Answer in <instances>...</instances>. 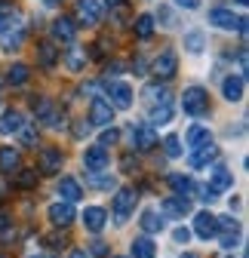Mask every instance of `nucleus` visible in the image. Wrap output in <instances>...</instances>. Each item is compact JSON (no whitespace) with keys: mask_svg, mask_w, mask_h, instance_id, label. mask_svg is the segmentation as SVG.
<instances>
[{"mask_svg":"<svg viewBox=\"0 0 249 258\" xmlns=\"http://www.w3.org/2000/svg\"><path fill=\"white\" fill-rule=\"evenodd\" d=\"M203 142H209V129L200 126V123H194L188 133H184V145H188V148H197V145H203Z\"/></svg>","mask_w":249,"mask_h":258,"instance_id":"nucleus-26","label":"nucleus"},{"mask_svg":"<svg viewBox=\"0 0 249 258\" xmlns=\"http://www.w3.org/2000/svg\"><path fill=\"white\" fill-rule=\"evenodd\" d=\"M92 255H99V258H105L108 255V243H102V240H96V243H92V249H89Z\"/></svg>","mask_w":249,"mask_h":258,"instance_id":"nucleus-45","label":"nucleus"},{"mask_svg":"<svg viewBox=\"0 0 249 258\" xmlns=\"http://www.w3.org/2000/svg\"><path fill=\"white\" fill-rule=\"evenodd\" d=\"M175 71H178V55H175V49H163L157 58H154V64H151V74L157 77V80H172Z\"/></svg>","mask_w":249,"mask_h":258,"instance_id":"nucleus-3","label":"nucleus"},{"mask_svg":"<svg viewBox=\"0 0 249 258\" xmlns=\"http://www.w3.org/2000/svg\"><path fill=\"white\" fill-rule=\"evenodd\" d=\"M160 212H163V215H172V218H181V215L191 212V200L181 197V194H175V197H166L163 206H160Z\"/></svg>","mask_w":249,"mask_h":258,"instance_id":"nucleus-16","label":"nucleus"},{"mask_svg":"<svg viewBox=\"0 0 249 258\" xmlns=\"http://www.w3.org/2000/svg\"><path fill=\"white\" fill-rule=\"evenodd\" d=\"M231 184H234V175H231V169H228V166H215V169L209 172V187H212L215 194L228 190Z\"/></svg>","mask_w":249,"mask_h":258,"instance_id":"nucleus-20","label":"nucleus"},{"mask_svg":"<svg viewBox=\"0 0 249 258\" xmlns=\"http://www.w3.org/2000/svg\"><path fill=\"white\" fill-rule=\"evenodd\" d=\"M139 224L145 234H157V231H163V215H157V209H145Z\"/></svg>","mask_w":249,"mask_h":258,"instance_id":"nucleus-23","label":"nucleus"},{"mask_svg":"<svg viewBox=\"0 0 249 258\" xmlns=\"http://www.w3.org/2000/svg\"><path fill=\"white\" fill-rule=\"evenodd\" d=\"M163 148H166V157H181V142H178V136H166V142H163Z\"/></svg>","mask_w":249,"mask_h":258,"instance_id":"nucleus-40","label":"nucleus"},{"mask_svg":"<svg viewBox=\"0 0 249 258\" xmlns=\"http://www.w3.org/2000/svg\"><path fill=\"white\" fill-rule=\"evenodd\" d=\"M58 194L65 197V203H77V200L83 197V187H80V181H77V178L65 175V178L58 181Z\"/></svg>","mask_w":249,"mask_h":258,"instance_id":"nucleus-22","label":"nucleus"},{"mask_svg":"<svg viewBox=\"0 0 249 258\" xmlns=\"http://www.w3.org/2000/svg\"><path fill=\"white\" fill-rule=\"evenodd\" d=\"M120 71H123V64H120V61H114V64H108V68H105V74H108V80H111V77H117Z\"/></svg>","mask_w":249,"mask_h":258,"instance_id":"nucleus-46","label":"nucleus"},{"mask_svg":"<svg viewBox=\"0 0 249 258\" xmlns=\"http://www.w3.org/2000/svg\"><path fill=\"white\" fill-rule=\"evenodd\" d=\"M68 258H89V255H86V252H83V249H74V252H71V255H68Z\"/></svg>","mask_w":249,"mask_h":258,"instance_id":"nucleus-49","label":"nucleus"},{"mask_svg":"<svg viewBox=\"0 0 249 258\" xmlns=\"http://www.w3.org/2000/svg\"><path fill=\"white\" fill-rule=\"evenodd\" d=\"M7 194H10V184H7L4 172H0V200H7Z\"/></svg>","mask_w":249,"mask_h":258,"instance_id":"nucleus-47","label":"nucleus"},{"mask_svg":"<svg viewBox=\"0 0 249 258\" xmlns=\"http://www.w3.org/2000/svg\"><path fill=\"white\" fill-rule=\"evenodd\" d=\"M16 22V13L10 10V7H4V4H0V31H4V28H10Z\"/></svg>","mask_w":249,"mask_h":258,"instance_id":"nucleus-42","label":"nucleus"},{"mask_svg":"<svg viewBox=\"0 0 249 258\" xmlns=\"http://www.w3.org/2000/svg\"><path fill=\"white\" fill-rule=\"evenodd\" d=\"M105 221H108V212H105L102 206H86V209H83V224H86V231L99 234V231L105 228Z\"/></svg>","mask_w":249,"mask_h":258,"instance_id":"nucleus-18","label":"nucleus"},{"mask_svg":"<svg viewBox=\"0 0 249 258\" xmlns=\"http://www.w3.org/2000/svg\"><path fill=\"white\" fill-rule=\"evenodd\" d=\"M22 114L19 111H7V114H0V136H13L19 133V126H22Z\"/></svg>","mask_w":249,"mask_h":258,"instance_id":"nucleus-25","label":"nucleus"},{"mask_svg":"<svg viewBox=\"0 0 249 258\" xmlns=\"http://www.w3.org/2000/svg\"><path fill=\"white\" fill-rule=\"evenodd\" d=\"M215 157H219V148H215L212 139H209V142H203V145L194 148V154H191V166H194V169H203V166L212 163Z\"/></svg>","mask_w":249,"mask_h":258,"instance_id":"nucleus-13","label":"nucleus"},{"mask_svg":"<svg viewBox=\"0 0 249 258\" xmlns=\"http://www.w3.org/2000/svg\"><path fill=\"white\" fill-rule=\"evenodd\" d=\"M28 77H31V71H28V64H22V61L13 64V68L7 71V83H10V86H25Z\"/></svg>","mask_w":249,"mask_h":258,"instance_id":"nucleus-30","label":"nucleus"},{"mask_svg":"<svg viewBox=\"0 0 249 258\" xmlns=\"http://www.w3.org/2000/svg\"><path fill=\"white\" fill-rule=\"evenodd\" d=\"M130 142L136 151H151L157 145V133L151 123H130Z\"/></svg>","mask_w":249,"mask_h":258,"instance_id":"nucleus-4","label":"nucleus"},{"mask_svg":"<svg viewBox=\"0 0 249 258\" xmlns=\"http://www.w3.org/2000/svg\"><path fill=\"white\" fill-rule=\"evenodd\" d=\"M19 139H22L25 148H34L37 145V126L34 123H22L19 126Z\"/></svg>","mask_w":249,"mask_h":258,"instance_id":"nucleus-33","label":"nucleus"},{"mask_svg":"<svg viewBox=\"0 0 249 258\" xmlns=\"http://www.w3.org/2000/svg\"><path fill=\"white\" fill-rule=\"evenodd\" d=\"M37 58H40V64H43L46 71H52L55 61H58V49H55L52 43H40V46H37Z\"/></svg>","mask_w":249,"mask_h":258,"instance_id":"nucleus-27","label":"nucleus"},{"mask_svg":"<svg viewBox=\"0 0 249 258\" xmlns=\"http://www.w3.org/2000/svg\"><path fill=\"white\" fill-rule=\"evenodd\" d=\"M117 139H120V133H117V129H114V126H105V133H102L99 145H102V148H108V145H114Z\"/></svg>","mask_w":249,"mask_h":258,"instance_id":"nucleus-41","label":"nucleus"},{"mask_svg":"<svg viewBox=\"0 0 249 258\" xmlns=\"http://www.w3.org/2000/svg\"><path fill=\"white\" fill-rule=\"evenodd\" d=\"M108 95H111V108H117V111H127L130 105H133V86L130 83H123V80H117V83H111L108 80Z\"/></svg>","mask_w":249,"mask_h":258,"instance_id":"nucleus-6","label":"nucleus"},{"mask_svg":"<svg viewBox=\"0 0 249 258\" xmlns=\"http://www.w3.org/2000/svg\"><path fill=\"white\" fill-rule=\"evenodd\" d=\"M43 4H46V7H58V4H61V0H43Z\"/></svg>","mask_w":249,"mask_h":258,"instance_id":"nucleus-50","label":"nucleus"},{"mask_svg":"<svg viewBox=\"0 0 249 258\" xmlns=\"http://www.w3.org/2000/svg\"><path fill=\"white\" fill-rule=\"evenodd\" d=\"M65 120H68V117H65V111H61V108H52V114H49L43 123H49L52 129H65V126H68Z\"/></svg>","mask_w":249,"mask_h":258,"instance_id":"nucleus-37","label":"nucleus"},{"mask_svg":"<svg viewBox=\"0 0 249 258\" xmlns=\"http://www.w3.org/2000/svg\"><path fill=\"white\" fill-rule=\"evenodd\" d=\"M13 169H19V151L13 145H4V148H0V172L7 175Z\"/></svg>","mask_w":249,"mask_h":258,"instance_id":"nucleus-24","label":"nucleus"},{"mask_svg":"<svg viewBox=\"0 0 249 258\" xmlns=\"http://www.w3.org/2000/svg\"><path fill=\"white\" fill-rule=\"evenodd\" d=\"M209 25H215V28H222V31H240V34H246V19H234V13L231 10H212L209 13Z\"/></svg>","mask_w":249,"mask_h":258,"instance_id":"nucleus-7","label":"nucleus"},{"mask_svg":"<svg viewBox=\"0 0 249 258\" xmlns=\"http://www.w3.org/2000/svg\"><path fill=\"white\" fill-rule=\"evenodd\" d=\"M65 68H68L71 74H80V71L86 68V49H83V46H74V43H71V49H65Z\"/></svg>","mask_w":249,"mask_h":258,"instance_id":"nucleus-21","label":"nucleus"},{"mask_svg":"<svg viewBox=\"0 0 249 258\" xmlns=\"http://www.w3.org/2000/svg\"><path fill=\"white\" fill-rule=\"evenodd\" d=\"M0 34H4V49H16V46L22 43V28H16V31L4 28V31H0Z\"/></svg>","mask_w":249,"mask_h":258,"instance_id":"nucleus-35","label":"nucleus"},{"mask_svg":"<svg viewBox=\"0 0 249 258\" xmlns=\"http://www.w3.org/2000/svg\"><path fill=\"white\" fill-rule=\"evenodd\" d=\"M172 240H175V243H184V246H188V240H191V231H188V228H175Z\"/></svg>","mask_w":249,"mask_h":258,"instance_id":"nucleus-44","label":"nucleus"},{"mask_svg":"<svg viewBox=\"0 0 249 258\" xmlns=\"http://www.w3.org/2000/svg\"><path fill=\"white\" fill-rule=\"evenodd\" d=\"M234 4H237V7H246V4H249V0H234Z\"/></svg>","mask_w":249,"mask_h":258,"instance_id":"nucleus-52","label":"nucleus"},{"mask_svg":"<svg viewBox=\"0 0 249 258\" xmlns=\"http://www.w3.org/2000/svg\"><path fill=\"white\" fill-rule=\"evenodd\" d=\"M83 163H86V172H102V169L108 166V148H102V145L86 148Z\"/></svg>","mask_w":249,"mask_h":258,"instance_id":"nucleus-10","label":"nucleus"},{"mask_svg":"<svg viewBox=\"0 0 249 258\" xmlns=\"http://www.w3.org/2000/svg\"><path fill=\"white\" fill-rule=\"evenodd\" d=\"M133 28H136V37H142V40H148V37L154 34V16H148V13H145V16H139Z\"/></svg>","mask_w":249,"mask_h":258,"instance_id":"nucleus-32","label":"nucleus"},{"mask_svg":"<svg viewBox=\"0 0 249 258\" xmlns=\"http://www.w3.org/2000/svg\"><path fill=\"white\" fill-rule=\"evenodd\" d=\"M52 108H55L52 99H34V114H37V120H46V117L52 114Z\"/></svg>","mask_w":249,"mask_h":258,"instance_id":"nucleus-36","label":"nucleus"},{"mask_svg":"<svg viewBox=\"0 0 249 258\" xmlns=\"http://www.w3.org/2000/svg\"><path fill=\"white\" fill-rule=\"evenodd\" d=\"M175 4H178V7H184V10H197L200 0H175Z\"/></svg>","mask_w":249,"mask_h":258,"instance_id":"nucleus-48","label":"nucleus"},{"mask_svg":"<svg viewBox=\"0 0 249 258\" xmlns=\"http://www.w3.org/2000/svg\"><path fill=\"white\" fill-rule=\"evenodd\" d=\"M117 4H127V0H108V7H117Z\"/></svg>","mask_w":249,"mask_h":258,"instance_id":"nucleus-51","label":"nucleus"},{"mask_svg":"<svg viewBox=\"0 0 249 258\" xmlns=\"http://www.w3.org/2000/svg\"><path fill=\"white\" fill-rule=\"evenodd\" d=\"M89 184H96V187H102V190H111L117 181L111 178V175H99V172H89Z\"/></svg>","mask_w":249,"mask_h":258,"instance_id":"nucleus-39","label":"nucleus"},{"mask_svg":"<svg viewBox=\"0 0 249 258\" xmlns=\"http://www.w3.org/2000/svg\"><path fill=\"white\" fill-rule=\"evenodd\" d=\"M74 37H77V25L71 22V19H55L52 22V40H58V43H74Z\"/></svg>","mask_w":249,"mask_h":258,"instance_id":"nucleus-15","label":"nucleus"},{"mask_svg":"<svg viewBox=\"0 0 249 258\" xmlns=\"http://www.w3.org/2000/svg\"><path fill=\"white\" fill-rule=\"evenodd\" d=\"M114 258H120V255H114Z\"/></svg>","mask_w":249,"mask_h":258,"instance_id":"nucleus-55","label":"nucleus"},{"mask_svg":"<svg viewBox=\"0 0 249 258\" xmlns=\"http://www.w3.org/2000/svg\"><path fill=\"white\" fill-rule=\"evenodd\" d=\"M181 108H184V114H191V117L206 114L209 111V92L203 86H188L184 95H181Z\"/></svg>","mask_w":249,"mask_h":258,"instance_id":"nucleus-1","label":"nucleus"},{"mask_svg":"<svg viewBox=\"0 0 249 258\" xmlns=\"http://www.w3.org/2000/svg\"><path fill=\"white\" fill-rule=\"evenodd\" d=\"M194 234H197L200 240L219 237V221H215L212 212H197V215H194Z\"/></svg>","mask_w":249,"mask_h":258,"instance_id":"nucleus-8","label":"nucleus"},{"mask_svg":"<svg viewBox=\"0 0 249 258\" xmlns=\"http://www.w3.org/2000/svg\"><path fill=\"white\" fill-rule=\"evenodd\" d=\"M37 163H40V172H43V175L61 172V151H58V148H43L40 157H37Z\"/></svg>","mask_w":249,"mask_h":258,"instance_id":"nucleus-11","label":"nucleus"},{"mask_svg":"<svg viewBox=\"0 0 249 258\" xmlns=\"http://www.w3.org/2000/svg\"><path fill=\"white\" fill-rule=\"evenodd\" d=\"M243 92H246V80H243L240 74L225 77V83H222V95H225L228 102H243Z\"/></svg>","mask_w":249,"mask_h":258,"instance_id":"nucleus-17","label":"nucleus"},{"mask_svg":"<svg viewBox=\"0 0 249 258\" xmlns=\"http://www.w3.org/2000/svg\"><path fill=\"white\" fill-rule=\"evenodd\" d=\"M136 203H139L136 187H120L117 190V197H114V218H117V224H127V218L136 209Z\"/></svg>","mask_w":249,"mask_h":258,"instance_id":"nucleus-2","label":"nucleus"},{"mask_svg":"<svg viewBox=\"0 0 249 258\" xmlns=\"http://www.w3.org/2000/svg\"><path fill=\"white\" fill-rule=\"evenodd\" d=\"M77 22L80 25H99L102 22L99 0H77Z\"/></svg>","mask_w":249,"mask_h":258,"instance_id":"nucleus-9","label":"nucleus"},{"mask_svg":"<svg viewBox=\"0 0 249 258\" xmlns=\"http://www.w3.org/2000/svg\"><path fill=\"white\" fill-rule=\"evenodd\" d=\"M157 249H154V240L151 237H139L133 240V258H154Z\"/></svg>","mask_w":249,"mask_h":258,"instance_id":"nucleus-28","label":"nucleus"},{"mask_svg":"<svg viewBox=\"0 0 249 258\" xmlns=\"http://www.w3.org/2000/svg\"><path fill=\"white\" fill-rule=\"evenodd\" d=\"M40 258H49V255H40Z\"/></svg>","mask_w":249,"mask_h":258,"instance_id":"nucleus-54","label":"nucleus"},{"mask_svg":"<svg viewBox=\"0 0 249 258\" xmlns=\"http://www.w3.org/2000/svg\"><path fill=\"white\" fill-rule=\"evenodd\" d=\"M203 34H200V31H191V34H184V49H188V52H203Z\"/></svg>","mask_w":249,"mask_h":258,"instance_id":"nucleus-34","label":"nucleus"},{"mask_svg":"<svg viewBox=\"0 0 249 258\" xmlns=\"http://www.w3.org/2000/svg\"><path fill=\"white\" fill-rule=\"evenodd\" d=\"M169 120H172V102H163V105H154V108H151V120H148L151 126H157V123L163 126V123H169Z\"/></svg>","mask_w":249,"mask_h":258,"instance_id":"nucleus-29","label":"nucleus"},{"mask_svg":"<svg viewBox=\"0 0 249 258\" xmlns=\"http://www.w3.org/2000/svg\"><path fill=\"white\" fill-rule=\"evenodd\" d=\"M34 184H37V169H22V172H19V187L31 190Z\"/></svg>","mask_w":249,"mask_h":258,"instance_id":"nucleus-38","label":"nucleus"},{"mask_svg":"<svg viewBox=\"0 0 249 258\" xmlns=\"http://www.w3.org/2000/svg\"><path fill=\"white\" fill-rule=\"evenodd\" d=\"M142 99H145V105H148V108H154V105L172 102V95H169V89H166V86L151 83V86H145V89H142Z\"/></svg>","mask_w":249,"mask_h":258,"instance_id":"nucleus-19","label":"nucleus"},{"mask_svg":"<svg viewBox=\"0 0 249 258\" xmlns=\"http://www.w3.org/2000/svg\"><path fill=\"white\" fill-rule=\"evenodd\" d=\"M89 123L99 126V129H105V126L114 123V108L102 99V95H96V99H92V105H89Z\"/></svg>","mask_w":249,"mask_h":258,"instance_id":"nucleus-5","label":"nucleus"},{"mask_svg":"<svg viewBox=\"0 0 249 258\" xmlns=\"http://www.w3.org/2000/svg\"><path fill=\"white\" fill-rule=\"evenodd\" d=\"M181 258H197V255H194V252H188V255H181Z\"/></svg>","mask_w":249,"mask_h":258,"instance_id":"nucleus-53","label":"nucleus"},{"mask_svg":"<svg viewBox=\"0 0 249 258\" xmlns=\"http://www.w3.org/2000/svg\"><path fill=\"white\" fill-rule=\"evenodd\" d=\"M215 221H219V231H222V246H225V249H234L237 240H240V224H237L231 215L215 218Z\"/></svg>","mask_w":249,"mask_h":258,"instance_id":"nucleus-14","label":"nucleus"},{"mask_svg":"<svg viewBox=\"0 0 249 258\" xmlns=\"http://www.w3.org/2000/svg\"><path fill=\"white\" fill-rule=\"evenodd\" d=\"M46 215H49V221L55 224V228H68V224L74 221V203H52L46 209Z\"/></svg>","mask_w":249,"mask_h":258,"instance_id":"nucleus-12","label":"nucleus"},{"mask_svg":"<svg viewBox=\"0 0 249 258\" xmlns=\"http://www.w3.org/2000/svg\"><path fill=\"white\" fill-rule=\"evenodd\" d=\"M169 184H172L175 194H181V197H188V194L194 190V181H191L188 175H181V172H172V175H169Z\"/></svg>","mask_w":249,"mask_h":258,"instance_id":"nucleus-31","label":"nucleus"},{"mask_svg":"<svg viewBox=\"0 0 249 258\" xmlns=\"http://www.w3.org/2000/svg\"><path fill=\"white\" fill-rule=\"evenodd\" d=\"M111 16H114V22H117V25H123V22H127V16H130V10H127V4H117Z\"/></svg>","mask_w":249,"mask_h":258,"instance_id":"nucleus-43","label":"nucleus"}]
</instances>
